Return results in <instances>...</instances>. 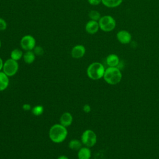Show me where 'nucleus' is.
<instances>
[{
  "label": "nucleus",
  "instance_id": "nucleus-1",
  "mask_svg": "<svg viewBox=\"0 0 159 159\" xmlns=\"http://www.w3.org/2000/svg\"><path fill=\"white\" fill-rule=\"evenodd\" d=\"M68 131L66 127L60 124L52 125L49 130V137L50 140L56 143L63 142L66 138Z\"/></svg>",
  "mask_w": 159,
  "mask_h": 159
},
{
  "label": "nucleus",
  "instance_id": "nucleus-2",
  "mask_svg": "<svg viewBox=\"0 0 159 159\" xmlns=\"http://www.w3.org/2000/svg\"><path fill=\"white\" fill-rule=\"evenodd\" d=\"M122 76V73L119 68L108 67L105 70L103 78L107 83L114 85L120 83Z\"/></svg>",
  "mask_w": 159,
  "mask_h": 159
},
{
  "label": "nucleus",
  "instance_id": "nucleus-3",
  "mask_svg": "<svg viewBox=\"0 0 159 159\" xmlns=\"http://www.w3.org/2000/svg\"><path fill=\"white\" fill-rule=\"evenodd\" d=\"M105 70L102 63L99 62H93L88 66L86 73L90 79L97 80L103 78Z\"/></svg>",
  "mask_w": 159,
  "mask_h": 159
},
{
  "label": "nucleus",
  "instance_id": "nucleus-4",
  "mask_svg": "<svg viewBox=\"0 0 159 159\" xmlns=\"http://www.w3.org/2000/svg\"><path fill=\"white\" fill-rule=\"evenodd\" d=\"M99 29L104 32H109L112 31L116 25L115 19L109 15L102 16L98 21Z\"/></svg>",
  "mask_w": 159,
  "mask_h": 159
},
{
  "label": "nucleus",
  "instance_id": "nucleus-5",
  "mask_svg": "<svg viewBox=\"0 0 159 159\" xmlns=\"http://www.w3.org/2000/svg\"><path fill=\"white\" fill-rule=\"evenodd\" d=\"M81 141L82 144H83L84 146L89 148L92 147L96 143V134L93 130L91 129H87L83 132L81 137Z\"/></svg>",
  "mask_w": 159,
  "mask_h": 159
},
{
  "label": "nucleus",
  "instance_id": "nucleus-6",
  "mask_svg": "<svg viewBox=\"0 0 159 159\" xmlns=\"http://www.w3.org/2000/svg\"><path fill=\"white\" fill-rule=\"evenodd\" d=\"M19 70V63L12 58H9L4 62L2 71L8 76L15 75Z\"/></svg>",
  "mask_w": 159,
  "mask_h": 159
},
{
  "label": "nucleus",
  "instance_id": "nucleus-7",
  "mask_svg": "<svg viewBox=\"0 0 159 159\" xmlns=\"http://www.w3.org/2000/svg\"><path fill=\"white\" fill-rule=\"evenodd\" d=\"M20 46L25 51L33 50L36 46V40L30 34L25 35L20 40Z\"/></svg>",
  "mask_w": 159,
  "mask_h": 159
},
{
  "label": "nucleus",
  "instance_id": "nucleus-8",
  "mask_svg": "<svg viewBox=\"0 0 159 159\" xmlns=\"http://www.w3.org/2000/svg\"><path fill=\"white\" fill-rule=\"evenodd\" d=\"M86 53V48L84 45L78 44L75 45L71 50V55L73 58L79 59L84 57Z\"/></svg>",
  "mask_w": 159,
  "mask_h": 159
},
{
  "label": "nucleus",
  "instance_id": "nucleus-9",
  "mask_svg": "<svg viewBox=\"0 0 159 159\" xmlns=\"http://www.w3.org/2000/svg\"><path fill=\"white\" fill-rule=\"evenodd\" d=\"M117 39L122 44H127L132 40L131 34L127 30H121L117 33Z\"/></svg>",
  "mask_w": 159,
  "mask_h": 159
},
{
  "label": "nucleus",
  "instance_id": "nucleus-10",
  "mask_svg": "<svg viewBox=\"0 0 159 159\" xmlns=\"http://www.w3.org/2000/svg\"><path fill=\"white\" fill-rule=\"evenodd\" d=\"M85 31L89 34H95L99 29L98 21L89 20L85 25Z\"/></svg>",
  "mask_w": 159,
  "mask_h": 159
},
{
  "label": "nucleus",
  "instance_id": "nucleus-11",
  "mask_svg": "<svg viewBox=\"0 0 159 159\" xmlns=\"http://www.w3.org/2000/svg\"><path fill=\"white\" fill-rule=\"evenodd\" d=\"M73 122V116L71 113L68 112H65L62 114L60 118V124L62 125L67 127L70 126Z\"/></svg>",
  "mask_w": 159,
  "mask_h": 159
},
{
  "label": "nucleus",
  "instance_id": "nucleus-12",
  "mask_svg": "<svg viewBox=\"0 0 159 159\" xmlns=\"http://www.w3.org/2000/svg\"><path fill=\"white\" fill-rule=\"evenodd\" d=\"M106 63L109 67H117L119 64V58L116 54H109L106 57Z\"/></svg>",
  "mask_w": 159,
  "mask_h": 159
},
{
  "label": "nucleus",
  "instance_id": "nucleus-13",
  "mask_svg": "<svg viewBox=\"0 0 159 159\" xmlns=\"http://www.w3.org/2000/svg\"><path fill=\"white\" fill-rule=\"evenodd\" d=\"M91 157V152L89 147H81L78 152V159H90Z\"/></svg>",
  "mask_w": 159,
  "mask_h": 159
},
{
  "label": "nucleus",
  "instance_id": "nucleus-14",
  "mask_svg": "<svg viewBox=\"0 0 159 159\" xmlns=\"http://www.w3.org/2000/svg\"><path fill=\"white\" fill-rule=\"evenodd\" d=\"M9 76L3 71H0V91H4L9 86Z\"/></svg>",
  "mask_w": 159,
  "mask_h": 159
},
{
  "label": "nucleus",
  "instance_id": "nucleus-15",
  "mask_svg": "<svg viewBox=\"0 0 159 159\" xmlns=\"http://www.w3.org/2000/svg\"><path fill=\"white\" fill-rule=\"evenodd\" d=\"M35 56L33 50H29L25 51L22 58L26 64H32L35 60Z\"/></svg>",
  "mask_w": 159,
  "mask_h": 159
},
{
  "label": "nucleus",
  "instance_id": "nucleus-16",
  "mask_svg": "<svg viewBox=\"0 0 159 159\" xmlns=\"http://www.w3.org/2000/svg\"><path fill=\"white\" fill-rule=\"evenodd\" d=\"M123 0H102V3L104 6L110 8H114L119 6Z\"/></svg>",
  "mask_w": 159,
  "mask_h": 159
},
{
  "label": "nucleus",
  "instance_id": "nucleus-17",
  "mask_svg": "<svg viewBox=\"0 0 159 159\" xmlns=\"http://www.w3.org/2000/svg\"><path fill=\"white\" fill-rule=\"evenodd\" d=\"M23 55H24V53L20 49L14 48L11 51L10 53V57H11V58L16 61H19L23 57Z\"/></svg>",
  "mask_w": 159,
  "mask_h": 159
},
{
  "label": "nucleus",
  "instance_id": "nucleus-18",
  "mask_svg": "<svg viewBox=\"0 0 159 159\" xmlns=\"http://www.w3.org/2000/svg\"><path fill=\"white\" fill-rule=\"evenodd\" d=\"M82 146V142L81 140L77 139L71 140L68 143V147L73 150H79Z\"/></svg>",
  "mask_w": 159,
  "mask_h": 159
},
{
  "label": "nucleus",
  "instance_id": "nucleus-19",
  "mask_svg": "<svg viewBox=\"0 0 159 159\" xmlns=\"http://www.w3.org/2000/svg\"><path fill=\"white\" fill-rule=\"evenodd\" d=\"M32 113L35 116H39L43 112V107L42 105H37L32 108Z\"/></svg>",
  "mask_w": 159,
  "mask_h": 159
},
{
  "label": "nucleus",
  "instance_id": "nucleus-20",
  "mask_svg": "<svg viewBox=\"0 0 159 159\" xmlns=\"http://www.w3.org/2000/svg\"><path fill=\"white\" fill-rule=\"evenodd\" d=\"M88 16H89L90 20H95V21H99L100 18L101 17V14L98 11H95V10H92V11H89V12L88 14Z\"/></svg>",
  "mask_w": 159,
  "mask_h": 159
},
{
  "label": "nucleus",
  "instance_id": "nucleus-21",
  "mask_svg": "<svg viewBox=\"0 0 159 159\" xmlns=\"http://www.w3.org/2000/svg\"><path fill=\"white\" fill-rule=\"evenodd\" d=\"M35 55L37 56H41L44 53L43 48L40 45H36L33 50Z\"/></svg>",
  "mask_w": 159,
  "mask_h": 159
},
{
  "label": "nucleus",
  "instance_id": "nucleus-22",
  "mask_svg": "<svg viewBox=\"0 0 159 159\" xmlns=\"http://www.w3.org/2000/svg\"><path fill=\"white\" fill-rule=\"evenodd\" d=\"M7 27V24L5 19L0 17V31H4L6 30Z\"/></svg>",
  "mask_w": 159,
  "mask_h": 159
},
{
  "label": "nucleus",
  "instance_id": "nucleus-23",
  "mask_svg": "<svg viewBox=\"0 0 159 159\" xmlns=\"http://www.w3.org/2000/svg\"><path fill=\"white\" fill-rule=\"evenodd\" d=\"M88 2L92 6H98L101 3L102 0H87Z\"/></svg>",
  "mask_w": 159,
  "mask_h": 159
},
{
  "label": "nucleus",
  "instance_id": "nucleus-24",
  "mask_svg": "<svg viewBox=\"0 0 159 159\" xmlns=\"http://www.w3.org/2000/svg\"><path fill=\"white\" fill-rule=\"evenodd\" d=\"M83 111L85 112V113H89L91 112V107L90 106V105L88 104H86L83 106Z\"/></svg>",
  "mask_w": 159,
  "mask_h": 159
},
{
  "label": "nucleus",
  "instance_id": "nucleus-25",
  "mask_svg": "<svg viewBox=\"0 0 159 159\" xmlns=\"http://www.w3.org/2000/svg\"><path fill=\"white\" fill-rule=\"evenodd\" d=\"M22 109H23L25 111H30V109H32V107H31L30 104H28V103H25V104H24L22 105Z\"/></svg>",
  "mask_w": 159,
  "mask_h": 159
},
{
  "label": "nucleus",
  "instance_id": "nucleus-26",
  "mask_svg": "<svg viewBox=\"0 0 159 159\" xmlns=\"http://www.w3.org/2000/svg\"><path fill=\"white\" fill-rule=\"evenodd\" d=\"M3 65H4V62L2 61V59L0 57V71H1L2 70V67H3Z\"/></svg>",
  "mask_w": 159,
  "mask_h": 159
},
{
  "label": "nucleus",
  "instance_id": "nucleus-27",
  "mask_svg": "<svg viewBox=\"0 0 159 159\" xmlns=\"http://www.w3.org/2000/svg\"><path fill=\"white\" fill-rule=\"evenodd\" d=\"M57 159H69L66 155H60L59 156Z\"/></svg>",
  "mask_w": 159,
  "mask_h": 159
},
{
  "label": "nucleus",
  "instance_id": "nucleus-28",
  "mask_svg": "<svg viewBox=\"0 0 159 159\" xmlns=\"http://www.w3.org/2000/svg\"><path fill=\"white\" fill-rule=\"evenodd\" d=\"M1 40L0 39V48H1Z\"/></svg>",
  "mask_w": 159,
  "mask_h": 159
}]
</instances>
